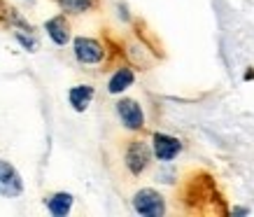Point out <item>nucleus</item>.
<instances>
[{
  "instance_id": "obj_1",
  "label": "nucleus",
  "mask_w": 254,
  "mask_h": 217,
  "mask_svg": "<svg viewBox=\"0 0 254 217\" xmlns=\"http://www.w3.org/2000/svg\"><path fill=\"white\" fill-rule=\"evenodd\" d=\"M152 147H149V143L142 138H131L126 140V145H124V152H122V161H124V168L126 173L131 175V178H140V175H145L149 171V166H152Z\"/></svg>"
},
{
  "instance_id": "obj_2",
  "label": "nucleus",
  "mask_w": 254,
  "mask_h": 217,
  "mask_svg": "<svg viewBox=\"0 0 254 217\" xmlns=\"http://www.w3.org/2000/svg\"><path fill=\"white\" fill-rule=\"evenodd\" d=\"M72 56L79 66H103L108 61V45L91 35H72Z\"/></svg>"
},
{
  "instance_id": "obj_3",
  "label": "nucleus",
  "mask_w": 254,
  "mask_h": 217,
  "mask_svg": "<svg viewBox=\"0 0 254 217\" xmlns=\"http://www.w3.org/2000/svg\"><path fill=\"white\" fill-rule=\"evenodd\" d=\"M131 208L140 217H163L168 213L166 196L154 187H142L131 196Z\"/></svg>"
},
{
  "instance_id": "obj_4",
  "label": "nucleus",
  "mask_w": 254,
  "mask_h": 217,
  "mask_svg": "<svg viewBox=\"0 0 254 217\" xmlns=\"http://www.w3.org/2000/svg\"><path fill=\"white\" fill-rule=\"evenodd\" d=\"M115 115L119 119V124L126 129L128 133H142L147 126V117H145V108L140 105V101L122 96L115 103Z\"/></svg>"
},
{
  "instance_id": "obj_5",
  "label": "nucleus",
  "mask_w": 254,
  "mask_h": 217,
  "mask_svg": "<svg viewBox=\"0 0 254 217\" xmlns=\"http://www.w3.org/2000/svg\"><path fill=\"white\" fill-rule=\"evenodd\" d=\"M149 147H152V156H154L159 163H170L182 154L185 143L177 138V136H170V133H163V131H154L149 136Z\"/></svg>"
},
{
  "instance_id": "obj_6",
  "label": "nucleus",
  "mask_w": 254,
  "mask_h": 217,
  "mask_svg": "<svg viewBox=\"0 0 254 217\" xmlns=\"http://www.w3.org/2000/svg\"><path fill=\"white\" fill-rule=\"evenodd\" d=\"M23 178L19 168L7 159H0V196L2 199H19L23 194Z\"/></svg>"
},
{
  "instance_id": "obj_7",
  "label": "nucleus",
  "mask_w": 254,
  "mask_h": 217,
  "mask_svg": "<svg viewBox=\"0 0 254 217\" xmlns=\"http://www.w3.org/2000/svg\"><path fill=\"white\" fill-rule=\"evenodd\" d=\"M42 31L47 33V38L52 40V45L56 47H68L70 40H72V23H70V16L63 14V12L49 16L42 23Z\"/></svg>"
},
{
  "instance_id": "obj_8",
  "label": "nucleus",
  "mask_w": 254,
  "mask_h": 217,
  "mask_svg": "<svg viewBox=\"0 0 254 217\" xmlns=\"http://www.w3.org/2000/svg\"><path fill=\"white\" fill-rule=\"evenodd\" d=\"M135 84V70H133V66H117L112 72H110L108 82H105V91L110 93V96H122V93H126L131 86Z\"/></svg>"
},
{
  "instance_id": "obj_9",
  "label": "nucleus",
  "mask_w": 254,
  "mask_h": 217,
  "mask_svg": "<svg viewBox=\"0 0 254 217\" xmlns=\"http://www.w3.org/2000/svg\"><path fill=\"white\" fill-rule=\"evenodd\" d=\"M93 98H96V86L89 84V82H82V84H75L68 89V103L70 108L75 110V112H86V110L91 108Z\"/></svg>"
},
{
  "instance_id": "obj_10",
  "label": "nucleus",
  "mask_w": 254,
  "mask_h": 217,
  "mask_svg": "<svg viewBox=\"0 0 254 217\" xmlns=\"http://www.w3.org/2000/svg\"><path fill=\"white\" fill-rule=\"evenodd\" d=\"M45 208L52 217H68L72 213V206H75V196L70 192H52V194L45 196Z\"/></svg>"
},
{
  "instance_id": "obj_11",
  "label": "nucleus",
  "mask_w": 254,
  "mask_h": 217,
  "mask_svg": "<svg viewBox=\"0 0 254 217\" xmlns=\"http://www.w3.org/2000/svg\"><path fill=\"white\" fill-rule=\"evenodd\" d=\"M56 7L68 16H82L89 12H96L100 7V0H54Z\"/></svg>"
},
{
  "instance_id": "obj_12",
  "label": "nucleus",
  "mask_w": 254,
  "mask_h": 217,
  "mask_svg": "<svg viewBox=\"0 0 254 217\" xmlns=\"http://www.w3.org/2000/svg\"><path fill=\"white\" fill-rule=\"evenodd\" d=\"M12 35H14L16 45L21 47L23 52H28V54H35L40 49V40L35 35V31H21V28H12Z\"/></svg>"
},
{
  "instance_id": "obj_13",
  "label": "nucleus",
  "mask_w": 254,
  "mask_h": 217,
  "mask_svg": "<svg viewBox=\"0 0 254 217\" xmlns=\"http://www.w3.org/2000/svg\"><path fill=\"white\" fill-rule=\"evenodd\" d=\"M117 16H119L124 23L133 21V16H131V12H128V7H126V2H117Z\"/></svg>"
}]
</instances>
